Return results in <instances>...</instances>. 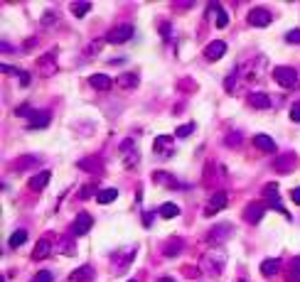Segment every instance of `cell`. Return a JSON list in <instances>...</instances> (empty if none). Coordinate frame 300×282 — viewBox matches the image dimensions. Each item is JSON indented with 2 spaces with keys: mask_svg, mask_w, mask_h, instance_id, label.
Wrapping results in <instances>:
<instances>
[{
  "mask_svg": "<svg viewBox=\"0 0 300 282\" xmlns=\"http://www.w3.org/2000/svg\"><path fill=\"white\" fill-rule=\"evenodd\" d=\"M152 152H155V155H162V157H170V155L175 152V138H170V135H158V138L152 140Z\"/></svg>",
  "mask_w": 300,
  "mask_h": 282,
  "instance_id": "ba28073f",
  "label": "cell"
},
{
  "mask_svg": "<svg viewBox=\"0 0 300 282\" xmlns=\"http://www.w3.org/2000/svg\"><path fill=\"white\" fill-rule=\"evenodd\" d=\"M120 157H123V167L126 169H136L138 162H140V152L136 147V140L133 138H126L120 142Z\"/></svg>",
  "mask_w": 300,
  "mask_h": 282,
  "instance_id": "7a4b0ae2",
  "label": "cell"
},
{
  "mask_svg": "<svg viewBox=\"0 0 300 282\" xmlns=\"http://www.w3.org/2000/svg\"><path fill=\"white\" fill-rule=\"evenodd\" d=\"M158 214H160L162 219H175V216L180 214V206L172 204V201H168V204H162V206L158 209Z\"/></svg>",
  "mask_w": 300,
  "mask_h": 282,
  "instance_id": "4316f807",
  "label": "cell"
},
{
  "mask_svg": "<svg viewBox=\"0 0 300 282\" xmlns=\"http://www.w3.org/2000/svg\"><path fill=\"white\" fill-rule=\"evenodd\" d=\"M91 280H94V270H91L89 265L76 268V270L69 275V282H91Z\"/></svg>",
  "mask_w": 300,
  "mask_h": 282,
  "instance_id": "44dd1931",
  "label": "cell"
},
{
  "mask_svg": "<svg viewBox=\"0 0 300 282\" xmlns=\"http://www.w3.org/2000/svg\"><path fill=\"white\" fill-rule=\"evenodd\" d=\"M54 22V12H44V17H42V25H52Z\"/></svg>",
  "mask_w": 300,
  "mask_h": 282,
  "instance_id": "b9f144b4",
  "label": "cell"
},
{
  "mask_svg": "<svg viewBox=\"0 0 300 282\" xmlns=\"http://www.w3.org/2000/svg\"><path fill=\"white\" fill-rule=\"evenodd\" d=\"M40 165V157L37 155H25L15 162V169H30V167H37Z\"/></svg>",
  "mask_w": 300,
  "mask_h": 282,
  "instance_id": "f1b7e54d",
  "label": "cell"
},
{
  "mask_svg": "<svg viewBox=\"0 0 300 282\" xmlns=\"http://www.w3.org/2000/svg\"><path fill=\"white\" fill-rule=\"evenodd\" d=\"M28 84H30V74L22 71V74H20V86H28Z\"/></svg>",
  "mask_w": 300,
  "mask_h": 282,
  "instance_id": "ee69618b",
  "label": "cell"
},
{
  "mask_svg": "<svg viewBox=\"0 0 300 282\" xmlns=\"http://www.w3.org/2000/svg\"><path fill=\"white\" fill-rule=\"evenodd\" d=\"M244 219H246L251 226L261 224V219H264V204H258V201L248 204V206H246V211H244Z\"/></svg>",
  "mask_w": 300,
  "mask_h": 282,
  "instance_id": "9a60e30c",
  "label": "cell"
},
{
  "mask_svg": "<svg viewBox=\"0 0 300 282\" xmlns=\"http://www.w3.org/2000/svg\"><path fill=\"white\" fill-rule=\"evenodd\" d=\"M214 25H216L219 29H224L226 25H229V15H226V10H224V7H219V10H216V20H214Z\"/></svg>",
  "mask_w": 300,
  "mask_h": 282,
  "instance_id": "836d02e7",
  "label": "cell"
},
{
  "mask_svg": "<svg viewBox=\"0 0 300 282\" xmlns=\"http://www.w3.org/2000/svg\"><path fill=\"white\" fill-rule=\"evenodd\" d=\"M290 199H293V201H296V204L300 206V187H296V189L290 192Z\"/></svg>",
  "mask_w": 300,
  "mask_h": 282,
  "instance_id": "7bdbcfd3",
  "label": "cell"
},
{
  "mask_svg": "<svg viewBox=\"0 0 300 282\" xmlns=\"http://www.w3.org/2000/svg\"><path fill=\"white\" fill-rule=\"evenodd\" d=\"M89 10H91V2H89V0H82V2H72V15H76V17H84Z\"/></svg>",
  "mask_w": 300,
  "mask_h": 282,
  "instance_id": "f546056e",
  "label": "cell"
},
{
  "mask_svg": "<svg viewBox=\"0 0 300 282\" xmlns=\"http://www.w3.org/2000/svg\"><path fill=\"white\" fill-rule=\"evenodd\" d=\"M180 251H182V241H180V238H172V241H168V243L162 246V253L168 255V258H175Z\"/></svg>",
  "mask_w": 300,
  "mask_h": 282,
  "instance_id": "83f0119b",
  "label": "cell"
},
{
  "mask_svg": "<svg viewBox=\"0 0 300 282\" xmlns=\"http://www.w3.org/2000/svg\"><path fill=\"white\" fill-rule=\"evenodd\" d=\"M273 79L283 88H293V86H298V71L293 66H276L273 69Z\"/></svg>",
  "mask_w": 300,
  "mask_h": 282,
  "instance_id": "3957f363",
  "label": "cell"
},
{
  "mask_svg": "<svg viewBox=\"0 0 300 282\" xmlns=\"http://www.w3.org/2000/svg\"><path fill=\"white\" fill-rule=\"evenodd\" d=\"M239 142H241V133H232V135H226L224 145H229V147H236Z\"/></svg>",
  "mask_w": 300,
  "mask_h": 282,
  "instance_id": "f35d334b",
  "label": "cell"
},
{
  "mask_svg": "<svg viewBox=\"0 0 300 282\" xmlns=\"http://www.w3.org/2000/svg\"><path fill=\"white\" fill-rule=\"evenodd\" d=\"M89 84H91V88H96V91H108L114 81H111V76H108V74H91Z\"/></svg>",
  "mask_w": 300,
  "mask_h": 282,
  "instance_id": "ffe728a7",
  "label": "cell"
},
{
  "mask_svg": "<svg viewBox=\"0 0 300 282\" xmlns=\"http://www.w3.org/2000/svg\"><path fill=\"white\" fill-rule=\"evenodd\" d=\"M133 25H118V27H114L104 39H106V44H123V42H128L130 37H133Z\"/></svg>",
  "mask_w": 300,
  "mask_h": 282,
  "instance_id": "8992f818",
  "label": "cell"
},
{
  "mask_svg": "<svg viewBox=\"0 0 300 282\" xmlns=\"http://www.w3.org/2000/svg\"><path fill=\"white\" fill-rule=\"evenodd\" d=\"M224 265H226V253L222 251V248H212L207 253L202 255V263H200V268H202V273H207V275H219V273H224Z\"/></svg>",
  "mask_w": 300,
  "mask_h": 282,
  "instance_id": "6da1fadb",
  "label": "cell"
},
{
  "mask_svg": "<svg viewBox=\"0 0 300 282\" xmlns=\"http://www.w3.org/2000/svg\"><path fill=\"white\" fill-rule=\"evenodd\" d=\"M278 270H280V260H278V258H268V260L261 263V273H264L266 278H273Z\"/></svg>",
  "mask_w": 300,
  "mask_h": 282,
  "instance_id": "603a6c76",
  "label": "cell"
},
{
  "mask_svg": "<svg viewBox=\"0 0 300 282\" xmlns=\"http://www.w3.org/2000/svg\"><path fill=\"white\" fill-rule=\"evenodd\" d=\"M37 66H40L42 76H52V74H57V61H54V54L40 56V59H37Z\"/></svg>",
  "mask_w": 300,
  "mask_h": 282,
  "instance_id": "d6986e66",
  "label": "cell"
},
{
  "mask_svg": "<svg viewBox=\"0 0 300 282\" xmlns=\"http://www.w3.org/2000/svg\"><path fill=\"white\" fill-rule=\"evenodd\" d=\"M254 145H256V147H258V150H261V152H270V155H273V152H276V142L270 140L268 135H264V133H261V135H256V138H254Z\"/></svg>",
  "mask_w": 300,
  "mask_h": 282,
  "instance_id": "7402d4cb",
  "label": "cell"
},
{
  "mask_svg": "<svg viewBox=\"0 0 300 282\" xmlns=\"http://www.w3.org/2000/svg\"><path fill=\"white\" fill-rule=\"evenodd\" d=\"M296 167V155L293 152H283L280 157H276V162H273V169H278L280 174H290Z\"/></svg>",
  "mask_w": 300,
  "mask_h": 282,
  "instance_id": "8fae6325",
  "label": "cell"
},
{
  "mask_svg": "<svg viewBox=\"0 0 300 282\" xmlns=\"http://www.w3.org/2000/svg\"><path fill=\"white\" fill-rule=\"evenodd\" d=\"M130 282H136V280H130Z\"/></svg>",
  "mask_w": 300,
  "mask_h": 282,
  "instance_id": "7dc6e473",
  "label": "cell"
},
{
  "mask_svg": "<svg viewBox=\"0 0 300 282\" xmlns=\"http://www.w3.org/2000/svg\"><path fill=\"white\" fill-rule=\"evenodd\" d=\"M91 226H94V219H91L89 214H84V211H82V214L74 219V224H72L69 231H72V236H74V238H82V236H86V233L91 231Z\"/></svg>",
  "mask_w": 300,
  "mask_h": 282,
  "instance_id": "9c48e42d",
  "label": "cell"
},
{
  "mask_svg": "<svg viewBox=\"0 0 300 282\" xmlns=\"http://www.w3.org/2000/svg\"><path fill=\"white\" fill-rule=\"evenodd\" d=\"M76 167L84 169V172H91V174H101V172H104V162H101V157L91 155V157L79 160V162H76Z\"/></svg>",
  "mask_w": 300,
  "mask_h": 282,
  "instance_id": "5bb4252c",
  "label": "cell"
},
{
  "mask_svg": "<svg viewBox=\"0 0 300 282\" xmlns=\"http://www.w3.org/2000/svg\"><path fill=\"white\" fill-rule=\"evenodd\" d=\"M52 253V241L50 238H40L37 243H34V251H32V260H44L47 255Z\"/></svg>",
  "mask_w": 300,
  "mask_h": 282,
  "instance_id": "ac0fdd59",
  "label": "cell"
},
{
  "mask_svg": "<svg viewBox=\"0 0 300 282\" xmlns=\"http://www.w3.org/2000/svg\"><path fill=\"white\" fill-rule=\"evenodd\" d=\"M158 282H175V280H172V278H160Z\"/></svg>",
  "mask_w": 300,
  "mask_h": 282,
  "instance_id": "f6af8a7d",
  "label": "cell"
},
{
  "mask_svg": "<svg viewBox=\"0 0 300 282\" xmlns=\"http://www.w3.org/2000/svg\"><path fill=\"white\" fill-rule=\"evenodd\" d=\"M94 189H96L94 184H86V187H84V189L79 192V199H89L91 194H94ZM94 197H96V194H94Z\"/></svg>",
  "mask_w": 300,
  "mask_h": 282,
  "instance_id": "ab89813d",
  "label": "cell"
},
{
  "mask_svg": "<svg viewBox=\"0 0 300 282\" xmlns=\"http://www.w3.org/2000/svg\"><path fill=\"white\" fill-rule=\"evenodd\" d=\"M224 54H226V42H222V39H214V42H210V44L204 47V56H207L210 61H216V59H222Z\"/></svg>",
  "mask_w": 300,
  "mask_h": 282,
  "instance_id": "4fadbf2b",
  "label": "cell"
},
{
  "mask_svg": "<svg viewBox=\"0 0 300 282\" xmlns=\"http://www.w3.org/2000/svg\"><path fill=\"white\" fill-rule=\"evenodd\" d=\"M286 282H300V258H293L288 270H286Z\"/></svg>",
  "mask_w": 300,
  "mask_h": 282,
  "instance_id": "d4e9b609",
  "label": "cell"
},
{
  "mask_svg": "<svg viewBox=\"0 0 300 282\" xmlns=\"http://www.w3.org/2000/svg\"><path fill=\"white\" fill-rule=\"evenodd\" d=\"M270 20H273V15H270V10H266V7H254V10L246 15V22H248L251 27H268Z\"/></svg>",
  "mask_w": 300,
  "mask_h": 282,
  "instance_id": "52a82bcc",
  "label": "cell"
},
{
  "mask_svg": "<svg viewBox=\"0 0 300 282\" xmlns=\"http://www.w3.org/2000/svg\"><path fill=\"white\" fill-rule=\"evenodd\" d=\"M286 42H288V44H300V29H290V32L286 34Z\"/></svg>",
  "mask_w": 300,
  "mask_h": 282,
  "instance_id": "74e56055",
  "label": "cell"
},
{
  "mask_svg": "<svg viewBox=\"0 0 300 282\" xmlns=\"http://www.w3.org/2000/svg\"><path fill=\"white\" fill-rule=\"evenodd\" d=\"M266 201H268L270 209H276V211H280V214H286L288 216V211L283 209V201H280V197H278V187L276 184H266Z\"/></svg>",
  "mask_w": 300,
  "mask_h": 282,
  "instance_id": "7c38bea8",
  "label": "cell"
},
{
  "mask_svg": "<svg viewBox=\"0 0 300 282\" xmlns=\"http://www.w3.org/2000/svg\"><path fill=\"white\" fill-rule=\"evenodd\" d=\"M248 106H251V108H258V111L270 108L268 93H264V91H254V93H248Z\"/></svg>",
  "mask_w": 300,
  "mask_h": 282,
  "instance_id": "e0dca14e",
  "label": "cell"
},
{
  "mask_svg": "<svg viewBox=\"0 0 300 282\" xmlns=\"http://www.w3.org/2000/svg\"><path fill=\"white\" fill-rule=\"evenodd\" d=\"M50 120H52V115H50V111H32L30 123H28V128H30V130H40V128L50 125Z\"/></svg>",
  "mask_w": 300,
  "mask_h": 282,
  "instance_id": "2e32d148",
  "label": "cell"
},
{
  "mask_svg": "<svg viewBox=\"0 0 300 282\" xmlns=\"http://www.w3.org/2000/svg\"><path fill=\"white\" fill-rule=\"evenodd\" d=\"M52 280H54V275H52L50 270H40V273L34 275V280H32V282H52Z\"/></svg>",
  "mask_w": 300,
  "mask_h": 282,
  "instance_id": "d590c367",
  "label": "cell"
},
{
  "mask_svg": "<svg viewBox=\"0 0 300 282\" xmlns=\"http://www.w3.org/2000/svg\"><path fill=\"white\" fill-rule=\"evenodd\" d=\"M104 44H106V39H96V42H91V44H89V49H86V59H94V56H98V54H101Z\"/></svg>",
  "mask_w": 300,
  "mask_h": 282,
  "instance_id": "d6a6232c",
  "label": "cell"
},
{
  "mask_svg": "<svg viewBox=\"0 0 300 282\" xmlns=\"http://www.w3.org/2000/svg\"><path fill=\"white\" fill-rule=\"evenodd\" d=\"M116 84H118L120 88H126V91H128V88H136V86H138V74H133V71H128V74H120Z\"/></svg>",
  "mask_w": 300,
  "mask_h": 282,
  "instance_id": "484cf974",
  "label": "cell"
},
{
  "mask_svg": "<svg viewBox=\"0 0 300 282\" xmlns=\"http://www.w3.org/2000/svg\"><path fill=\"white\" fill-rule=\"evenodd\" d=\"M50 179H52V172H50V169H42V172L32 174L30 179H28V187H30V192H42V189L50 184Z\"/></svg>",
  "mask_w": 300,
  "mask_h": 282,
  "instance_id": "30bf717a",
  "label": "cell"
},
{
  "mask_svg": "<svg viewBox=\"0 0 300 282\" xmlns=\"http://www.w3.org/2000/svg\"><path fill=\"white\" fill-rule=\"evenodd\" d=\"M25 241H28V231H15V233L10 236L8 246H10V248H20V246H22Z\"/></svg>",
  "mask_w": 300,
  "mask_h": 282,
  "instance_id": "4dcf8cb0",
  "label": "cell"
},
{
  "mask_svg": "<svg viewBox=\"0 0 300 282\" xmlns=\"http://www.w3.org/2000/svg\"><path fill=\"white\" fill-rule=\"evenodd\" d=\"M290 120H296V123H300V103H296V106L290 108Z\"/></svg>",
  "mask_w": 300,
  "mask_h": 282,
  "instance_id": "60d3db41",
  "label": "cell"
},
{
  "mask_svg": "<svg viewBox=\"0 0 300 282\" xmlns=\"http://www.w3.org/2000/svg\"><path fill=\"white\" fill-rule=\"evenodd\" d=\"M155 182H158V184H170V187H178V182H175L172 177H168V174H160V172L155 174Z\"/></svg>",
  "mask_w": 300,
  "mask_h": 282,
  "instance_id": "8d00e7d4",
  "label": "cell"
},
{
  "mask_svg": "<svg viewBox=\"0 0 300 282\" xmlns=\"http://www.w3.org/2000/svg\"><path fill=\"white\" fill-rule=\"evenodd\" d=\"M229 236H232V226L219 224V226H214V228H210V233L204 236V241L210 243L212 248H222V243H224Z\"/></svg>",
  "mask_w": 300,
  "mask_h": 282,
  "instance_id": "277c9868",
  "label": "cell"
},
{
  "mask_svg": "<svg viewBox=\"0 0 300 282\" xmlns=\"http://www.w3.org/2000/svg\"><path fill=\"white\" fill-rule=\"evenodd\" d=\"M192 130H194V123H187V125H180V128L175 130V138H190V135H192Z\"/></svg>",
  "mask_w": 300,
  "mask_h": 282,
  "instance_id": "e575fe53",
  "label": "cell"
},
{
  "mask_svg": "<svg viewBox=\"0 0 300 282\" xmlns=\"http://www.w3.org/2000/svg\"><path fill=\"white\" fill-rule=\"evenodd\" d=\"M226 204H229L226 192H214V194H212V199L207 201V206H204V216H207V219L216 216L222 209H226Z\"/></svg>",
  "mask_w": 300,
  "mask_h": 282,
  "instance_id": "5b68a950",
  "label": "cell"
},
{
  "mask_svg": "<svg viewBox=\"0 0 300 282\" xmlns=\"http://www.w3.org/2000/svg\"><path fill=\"white\" fill-rule=\"evenodd\" d=\"M62 253H66V255L76 253V243H74V236H72V233L62 238Z\"/></svg>",
  "mask_w": 300,
  "mask_h": 282,
  "instance_id": "1f68e13d",
  "label": "cell"
},
{
  "mask_svg": "<svg viewBox=\"0 0 300 282\" xmlns=\"http://www.w3.org/2000/svg\"><path fill=\"white\" fill-rule=\"evenodd\" d=\"M116 199H118V189H114V187L96 192V201H98V204H111V201H116Z\"/></svg>",
  "mask_w": 300,
  "mask_h": 282,
  "instance_id": "cb8c5ba5",
  "label": "cell"
},
{
  "mask_svg": "<svg viewBox=\"0 0 300 282\" xmlns=\"http://www.w3.org/2000/svg\"><path fill=\"white\" fill-rule=\"evenodd\" d=\"M236 282H244V280H236Z\"/></svg>",
  "mask_w": 300,
  "mask_h": 282,
  "instance_id": "bcb514c9",
  "label": "cell"
}]
</instances>
